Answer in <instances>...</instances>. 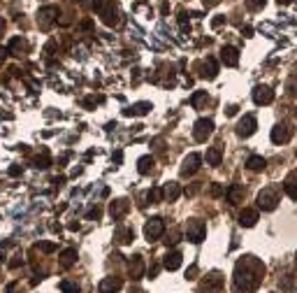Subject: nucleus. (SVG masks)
Returning a JSON list of instances; mask_svg holds the SVG:
<instances>
[{"label": "nucleus", "mask_w": 297, "mask_h": 293, "mask_svg": "<svg viewBox=\"0 0 297 293\" xmlns=\"http://www.w3.org/2000/svg\"><path fill=\"white\" fill-rule=\"evenodd\" d=\"M265 279V265L255 256H244L234 265V291L237 293H251L255 291Z\"/></svg>", "instance_id": "nucleus-1"}, {"label": "nucleus", "mask_w": 297, "mask_h": 293, "mask_svg": "<svg viewBox=\"0 0 297 293\" xmlns=\"http://www.w3.org/2000/svg\"><path fill=\"white\" fill-rule=\"evenodd\" d=\"M279 198H281L279 186H267L258 193V207L263 209V212H272L279 205Z\"/></svg>", "instance_id": "nucleus-2"}, {"label": "nucleus", "mask_w": 297, "mask_h": 293, "mask_svg": "<svg viewBox=\"0 0 297 293\" xmlns=\"http://www.w3.org/2000/svg\"><path fill=\"white\" fill-rule=\"evenodd\" d=\"M98 17L102 19L105 26H116L118 21H121V12H118V5L114 0H105L102 2V7L98 10Z\"/></svg>", "instance_id": "nucleus-3"}, {"label": "nucleus", "mask_w": 297, "mask_h": 293, "mask_svg": "<svg viewBox=\"0 0 297 293\" xmlns=\"http://www.w3.org/2000/svg\"><path fill=\"white\" fill-rule=\"evenodd\" d=\"M58 14H61V10L56 7V5H47V7H42V10L37 12V23H40V28H51L53 23L58 21Z\"/></svg>", "instance_id": "nucleus-4"}, {"label": "nucleus", "mask_w": 297, "mask_h": 293, "mask_svg": "<svg viewBox=\"0 0 297 293\" xmlns=\"http://www.w3.org/2000/svg\"><path fill=\"white\" fill-rule=\"evenodd\" d=\"M186 235H188V240L191 242L200 244V242L207 238V226H204L200 219H191L188 223H186Z\"/></svg>", "instance_id": "nucleus-5"}, {"label": "nucleus", "mask_w": 297, "mask_h": 293, "mask_svg": "<svg viewBox=\"0 0 297 293\" xmlns=\"http://www.w3.org/2000/svg\"><path fill=\"white\" fill-rule=\"evenodd\" d=\"M214 133V121L212 119H198L193 126V137L198 142H207V137Z\"/></svg>", "instance_id": "nucleus-6"}, {"label": "nucleus", "mask_w": 297, "mask_h": 293, "mask_svg": "<svg viewBox=\"0 0 297 293\" xmlns=\"http://www.w3.org/2000/svg\"><path fill=\"white\" fill-rule=\"evenodd\" d=\"M163 233H165V223H163V219H160V217H153V219L147 221V226H144V238H147L148 242L158 240Z\"/></svg>", "instance_id": "nucleus-7"}, {"label": "nucleus", "mask_w": 297, "mask_h": 293, "mask_svg": "<svg viewBox=\"0 0 297 293\" xmlns=\"http://www.w3.org/2000/svg\"><path fill=\"white\" fill-rule=\"evenodd\" d=\"M255 128H258V121H255L253 114H244L239 119V124H237V135L239 137H251L255 133Z\"/></svg>", "instance_id": "nucleus-8"}, {"label": "nucleus", "mask_w": 297, "mask_h": 293, "mask_svg": "<svg viewBox=\"0 0 297 293\" xmlns=\"http://www.w3.org/2000/svg\"><path fill=\"white\" fill-rule=\"evenodd\" d=\"M200 163H202L200 154H188V156L183 158V163H181V175L183 177H193L200 170Z\"/></svg>", "instance_id": "nucleus-9"}, {"label": "nucleus", "mask_w": 297, "mask_h": 293, "mask_svg": "<svg viewBox=\"0 0 297 293\" xmlns=\"http://www.w3.org/2000/svg\"><path fill=\"white\" fill-rule=\"evenodd\" d=\"M221 289H223V277L218 272H214V275H209V277L200 284L198 291L200 293H221Z\"/></svg>", "instance_id": "nucleus-10"}, {"label": "nucleus", "mask_w": 297, "mask_h": 293, "mask_svg": "<svg viewBox=\"0 0 297 293\" xmlns=\"http://www.w3.org/2000/svg\"><path fill=\"white\" fill-rule=\"evenodd\" d=\"M198 70H200V77L202 79H216V74H218V63H216V58H207V61H202L200 65H198Z\"/></svg>", "instance_id": "nucleus-11"}, {"label": "nucleus", "mask_w": 297, "mask_h": 293, "mask_svg": "<svg viewBox=\"0 0 297 293\" xmlns=\"http://www.w3.org/2000/svg\"><path fill=\"white\" fill-rule=\"evenodd\" d=\"M290 135H293V133H290V128H288L286 124H276L274 128H272V142H274V145H286L288 140H290Z\"/></svg>", "instance_id": "nucleus-12"}, {"label": "nucleus", "mask_w": 297, "mask_h": 293, "mask_svg": "<svg viewBox=\"0 0 297 293\" xmlns=\"http://www.w3.org/2000/svg\"><path fill=\"white\" fill-rule=\"evenodd\" d=\"M274 100V91L269 86H255L253 89V103L255 105H269Z\"/></svg>", "instance_id": "nucleus-13"}, {"label": "nucleus", "mask_w": 297, "mask_h": 293, "mask_svg": "<svg viewBox=\"0 0 297 293\" xmlns=\"http://www.w3.org/2000/svg\"><path fill=\"white\" fill-rule=\"evenodd\" d=\"M121 286H123V282H121L118 277H105L102 282L98 284V291L100 293H116V291H121Z\"/></svg>", "instance_id": "nucleus-14"}, {"label": "nucleus", "mask_w": 297, "mask_h": 293, "mask_svg": "<svg viewBox=\"0 0 297 293\" xmlns=\"http://www.w3.org/2000/svg\"><path fill=\"white\" fill-rule=\"evenodd\" d=\"M181 258H183V256H181V251H170V254L163 258V268H165V270H170V272L179 270V268H181Z\"/></svg>", "instance_id": "nucleus-15"}, {"label": "nucleus", "mask_w": 297, "mask_h": 293, "mask_svg": "<svg viewBox=\"0 0 297 293\" xmlns=\"http://www.w3.org/2000/svg\"><path fill=\"white\" fill-rule=\"evenodd\" d=\"M221 61L228 65V68H234L239 63V52L234 47H223L221 49Z\"/></svg>", "instance_id": "nucleus-16"}, {"label": "nucleus", "mask_w": 297, "mask_h": 293, "mask_svg": "<svg viewBox=\"0 0 297 293\" xmlns=\"http://www.w3.org/2000/svg\"><path fill=\"white\" fill-rule=\"evenodd\" d=\"M128 209H130L128 200L121 198V200H114V202H112V207H109V214H112L114 219H123V217L128 214Z\"/></svg>", "instance_id": "nucleus-17"}, {"label": "nucleus", "mask_w": 297, "mask_h": 293, "mask_svg": "<svg viewBox=\"0 0 297 293\" xmlns=\"http://www.w3.org/2000/svg\"><path fill=\"white\" fill-rule=\"evenodd\" d=\"M255 223H258V209L246 207L244 212L239 214V226H244V228H253Z\"/></svg>", "instance_id": "nucleus-18"}, {"label": "nucleus", "mask_w": 297, "mask_h": 293, "mask_svg": "<svg viewBox=\"0 0 297 293\" xmlns=\"http://www.w3.org/2000/svg\"><path fill=\"white\" fill-rule=\"evenodd\" d=\"M179 196H181V186L177 184V182H167V184L163 186V200H170V202H174Z\"/></svg>", "instance_id": "nucleus-19"}, {"label": "nucleus", "mask_w": 297, "mask_h": 293, "mask_svg": "<svg viewBox=\"0 0 297 293\" xmlns=\"http://www.w3.org/2000/svg\"><path fill=\"white\" fill-rule=\"evenodd\" d=\"M283 191H286L288 198L297 200V172H290L286 177V182H283Z\"/></svg>", "instance_id": "nucleus-20"}, {"label": "nucleus", "mask_w": 297, "mask_h": 293, "mask_svg": "<svg viewBox=\"0 0 297 293\" xmlns=\"http://www.w3.org/2000/svg\"><path fill=\"white\" fill-rule=\"evenodd\" d=\"M225 196H228V202H230V205H239L242 198H244V188L239 186V184H232V186L225 191Z\"/></svg>", "instance_id": "nucleus-21"}, {"label": "nucleus", "mask_w": 297, "mask_h": 293, "mask_svg": "<svg viewBox=\"0 0 297 293\" xmlns=\"http://www.w3.org/2000/svg\"><path fill=\"white\" fill-rule=\"evenodd\" d=\"M142 275H144V261H142V256H132V261H130V279H142Z\"/></svg>", "instance_id": "nucleus-22"}, {"label": "nucleus", "mask_w": 297, "mask_h": 293, "mask_svg": "<svg viewBox=\"0 0 297 293\" xmlns=\"http://www.w3.org/2000/svg\"><path fill=\"white\" fill-rule=\"evenodd\" d=\"M7 52H12L14 56H21V54L28 52V42L23 40V37H12L10 47H7Z\"/></svg>", "instance_id": "nucleus-23"}, {"label": "nucleus", "mask_w": 297, "mask_h": 293, "mask_svg": "<svg viewBox=\"0 0 297 293\" xmlns=\"http://www.w3.org/2000/svg\"><path fill=\"white\" fill-rule=\"evenodd\" d=\"M148 110H151V103H137V105H132V107H128V110H123V114L126 116H144V114H148Z\"/></svg>", "instance_id": "nucleus-24"}, {"label": "nucleus", "mask_w": 297, "mask_h": 293, "mask_svg": "<svg viewBox=\"0 0 297 293\" xmlns=\"http://www.w3.org/2000/svg\"><path fill=\"white\" fill-rule=\"evenodd\" d=\"M153 165H156V158H153V156H142V158L137 161L139 175H148V172L153 170Z\"/></svg>", "instance_id": "nucleus-25"}, {"label": "nucleus", "mask_w": 297, "mask_h": 293, "mask_svg": "<svg viewBox=\"0 0 297 293\" xmlns=\"http://www.w3.org/2000/svg\"><path fill=\"white\" fill-rule=\"evenodd\" d=\"M114 240H116L118 244H128V242L135 240V233H132V228H118L116 233H114Z\"/></svg>", "instance_id": "nucleus-26"}, {"label": "nucleus", "mask_w": 297, "mask_h": 293, "mask_svg": "<svg viewBox=\"0 0 297 293\" xmlns=\"http://www.w3.org/2000/svg\"><path fill=\"white\" fill-rule=\"evenodd\" d=\"M267 165V161L263 156H251L248 161H246V167L251 170V172H263Z\"/></svg>", "instance_id": "nucleus-27"}, {"label": "nucleus", "mask_w": 297, "mask_h": 293, "mask_svg": "<svg viewBox=\"0 0 297 293\" xmlns=\"http://www.w3.org/2000/svg\"><path fill=\"white\" fill-rule=\"evenodd\" d=\"M77 263V249H65L61 254V268H72Z\"/></svg>", "instance_id": "nucleus-28"}, {"label": "nucleus", "mask_w": 297, "mask_h": 293, "mask_svg": "<svg viewBox=\"0 0 297 293\" xmlns=\"http://www.w3.org/2000/svg\"><path fill=\"white\" fill-rule=\"evenodd\" d=\"M221 151H218V149H216V146H212V149H207V163H209V165H221Z\"/></svg>", "instance_id": "nucleus-29"}, {"label": "nucleus", "mask_w": 297, "mask_h": 293, "mask_svg": "<svg viewBox=\"0 0 297 293\" xmlns=\"http://www.w3.org/2000/svg\"><path fill=\"white\" fill-rule=\"evenodd\" d=\"M147 200H148V202H160V200H163V188H160V186L151 188V191L147 193Z\"/></svg>", "instance_id": "nucleus-30"}, {"label": "nucleus", "mask_w": 297, "mask_h": 293, "mask_svg": "<svg viewBox=\"0 0 297 293\" xmlns=\"http://www.w3.org/2000/svg\"><path fill=\"white\" fill-rule=\"evenodd\" d=\"M33 163H35V167H42V170H44V167L51 165V161H49V154H47V149L42 151V156H37L35 161H33Z\"/></svg>", "instance_id": "nucleus-31"}, {"label": "nucleus", "mask_w": 297, "mask_h": 293, "mask_svg": "<svg viewBox=\"0 0 297 293\" xmlns=\"http://www.w3.org/2000/svg\"><path fill=\"white\" fill-rule=\"evenodd\" d=\"M61 291L63 293H79V284L65 279V282H61Z\"/></svg>", "instance_id": "nucleus-32"}, {"label": "nucleus", "mask_w": 297, "mask_h": 293, "mask_svg": "<svg viewBox=\"0 0 297 293\" xmlns=\"http://www.w3.org/2000/svg\"><path fill=\"white\" fill-rule=\"evenodd\" d=\"M204 100H207V91H198V93H193L191 105L195 107V110H198V107H200V105L204 103Z\"/></svg>", "instance_id": "nucleus-33"}, {"label": "nucleus", "mask_w": 297, "mask_h": 293, "mask_svg": "<svg viewBox=\"0 0 297 293\" xmlns=\"http://www.w3.org/2000/svg\"><path fill=\"white\" fill-rule=\"evenodd\" d=\"M179 238H181V230H179V228H172V233L167 235V240H165V244H167V247H174V244L179 242Z\"/></svg>", "instance_id": "nucleus-34"}, {"label": "nucleus", "mask_w": 297, "mask_h": 293, "mask_svg": "<svg viewBox=\"0 0 297 293\" xmlns=\"http://www.w3.org/2000/svg\"><path fill=\"white\" fill-rule=\"evenodd\" d=\"M286 91H288V95H297V74H293V77L288 79Z\"/></svg>", "instance_id": "nucleus-35"}, {"label": "nucleus", "mask_w": 297, "mask_h": 293, "mask_svg": "<svg viewBox=\"0 0 297 293\" xmlns=\"http://www.w3.org/2000/svg\"><path fill=\"white\" fill-rule=\"evenodd\" d=\"M37 249H42L44 254H51V251H56V244H53V242H40Z\"/></svg>", "instance_id": "nucleus-36"}, {"label": "nucleus", "mask_w": 297, "mask_h": 293, "mask_svg": "<svg viewBox=\"0 0 297 293\" xmlns=\"http://www.w3.org/2000/svg\"><path fill=\"white\" fill-rule=\"evenodd\" d=\"M246 2H248V7H251V10H260V7H265L267 0H246Z\"/></svg>", "instance_id": "nucleus-37"}, {"label": "nucleus", "mask_w": 297, "mask_h": 293, "mask_svg": "<svg viewBox=\"0 0 297 293\" xmlns=\"http://www.w3.org/2000/svg\"><path fill=\"white\" fill-rule=\"evenodd\" d=\"M21 263H23V256H21V254H16V256H14V258L10 261V268H12V270H16Z\"/></svg>", "instance_id": "nucleus-38"}, {"label": "nucleus", "mask_w": 297, "mask_h": 293, "mask_svg": "<svg viewBox=\"0 0 297 293\" xmlns=\"http://www.w3.org/2000/svg\"><path fill=\"white\" fill-rule=\"evenodd\" d=\"M195 275H198V265H191L186 272V279H195Z\"/></svg>", "instance_id": "nucleus-39"}, {"label": "nucleus", "mask_w": 297, "mask_h": 293, "mask_svg": "<svg viewBox=\"0 0 297 293\" xmlns=\"http://www.w3.org/2000/svg\"><path fill=\"white\" fill-rule=\"evenodd\" d=\"M100 214H102V212H100V209H88V214H86V217H88V219H100Z\"/></svg>", "instance_id": "nucleus-40"}, {"label": "nucleus", "mask_w": 297, "mask_h": 293, "mask_svg": "<svg viewBox=\"0 0 297 293\" xmlns=\"http://www.w3.org/2000/svg\"><path fill=\"white\" fill-rule=\"evenodd\" d=\"M7 54H10L7 52V47H0V68H2V63L7 61Z\"/></svg>", "instance_id": "nucleus-41"}, {"label": "nucleus", "mask_w": 297, "mask_h": 293, "mask_svg": "<svg viewBox=\"0 0 297 293\" xmlns=\"http://www.w3.org/2000/svg\"><path fill=\"white\" fill-rule=\"evenodd\" d=\"M102 2H105V0H91V10L98 12L100 7H102Z\"/></svg>", "instance_id": "nucleus-42"}, {"label": "nucleus", "mask_w": 297, "mask_h": 293, "mask_svg": "<svg viewBox=\"0 0 297 293\" xmlns=\"http://www.w3.org/2000/svg\"><path fill=\"white\" fill-rule=\"evenodd\" d=\"M19 175H21V167H19V165H12L10 167V177H19Z\"/></svg>", "instance_id": "nucleus-43"}, {"label": "nucleus", "mask_w": 297, "mask_h": 293, "mask_svg": "<svg viewBox=\"0 0 297 293\" xmlns=\"http://www.w3.org/2000/svg\"><path fill=\"white\" fill-rule=\"evenodd\" d=\"M223 23H225V17H218V19H214V21H212V26H214V28H221Z\"/></svg>", "instance_id": "nucleus-44"}, {"label": "nucleus", "mask_w": 297, "mask_h": 293, "mask_svg": "<svg viewBox=\"0 0 297 293\" xmlns=\"http://www.w3.org/2000/svg\"><path fill=\"white\" fill-rule=\"evenodd\" d=\"M242 35L251 37V35H253V28H251V26H242Z\"/></svg>", "instance_id": "nucleus-45"}, {"label": "nucleus", "mask_w": 297, "mask_h": 293, "mask_svg": "<svg viewBox=\"0 0 297 293\" xmlns=\"http://www.w3.org/2000/svg\"><path fill=\"white\" fill-rule=\"evenodd\" d=\"M202 2H204V7H216L221 0H202Z\"/></svg>", "instance_id": "nucleus-46"}, {"label": "nucleus", "mask_w": 297, "mask_h": 293, "mask_svg": "<svg viewBox=\"0 0 297 293\" xmlns=\"http://www.w3.org/2000/svg\"><path fill=\"white\" fill-rule=\"evenodd\" d=\"M212 193H214V196H221V193H223V186H218V184H214V186H212Z\"/></svg>", "instance_id": "nucleus-47"}, {"label": "nucleus", "mask_w": 297, "mask_h": 293, "mask_svg": "<svg viewBox=\"0 0 297 293\" xmlns=\"http://www.w3.org/2000/svg\"><path fill=\"white\" fill-rule=\"evenodd\" d=\"M121 158H123V154H121V151H116V154H114V161H116V163H121Z\"/></svg>", "instance_id": "nucleus-48"}, {"label": "nucleus", "mask_w": 297, "mask_h": 293, "mask_svg": "<svg viewBox=\"0 0 297 293\" xmlns=\"http://www.w3.org/2000/svg\"><path fill=\"white\" fill-rule=\"evenodd\" d=\"M276 2H279V5H290L293 0H276Z\"/></svg>", "instance_id": "nucleus-49"}, {"label": "nucleus", "mask_w": 297, "mask_h": 293, "mask_svg": "<svg viewBox=\"0 0 297 293\" xmlns=\"http://www.w3.org/2000/svg\"><path fill=\"white\" fill-rule=\"evenodd\" d=\"M5 31V19H2V17H0V33Z\"/></svg>", "instance_id": "nucleus-50"}, {"label": "nucleus", "mask_w": 297, "mask_h": 293, "mask_svg": "<svg viewBox=\"0 0 297 293\" xmlns=\"http://www.w3.org/2000/svg\"><path fill=\"white\" fill-rule=\"evenodd\" d=\"M295 261H297V256H295Z\"/></svg>", "instance_id": "nucleus-51"}]
</instances>
